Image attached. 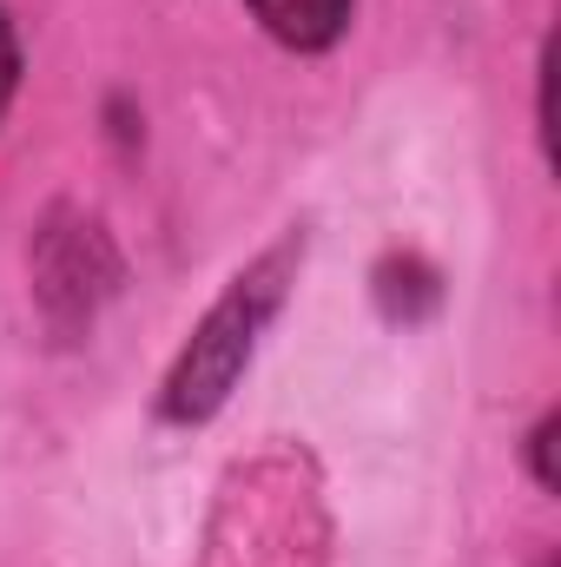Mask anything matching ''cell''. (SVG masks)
I'll use <instances>...</instances> for the list:
<instances>
[{"mask_svg": "<svg viewBox=\"0 0 561 567\" xmlns=\"http://www.w3.org/2000/svg\"><path fill=\"white\" fill-rule=\"evenodd\" d=\"M13 86H20V40H13V20L0 13V113L13 106Z\"/></svg>", "mask_w": 561, "mask_h": 567, "instance_id": "3", "label": "cell"}, {"mask_svg": "<svg viewBox=\"0 0 561 567\" xmlns=\"http://www.w3.org/2000/svg\"><path fill=\"white\" fill-rule=\"evenodd\" d=\"M252 13H258V27L284 40V47H297V53H324L344 27H350V7L357 0H245Z\"/></svg>", "mask_w": 561, "mask_h": 567, "instance_id": "2", "label": "cell"}, {"mask_svg": "<svg viewBox=\"0 0 561 567\" xmlns=\"http://www.w3.org/2000/svg\"><path fill=\"white\" fill-rule=\"evenodd\" d=\"M297 251H304V245L284 238L278 251H265L245 278H232V290L205 310V323L192 330L185 357H178L172 377H165V396H159V416H165V423H205V416L232 396V383L245 377V363H252V350H258V330L272 323V310L284 303V278H290Z\"/></svg>", "mask_w": 561, "mask_h": 567, "instance_id": "1", "label": "cell"}]
</instances>
